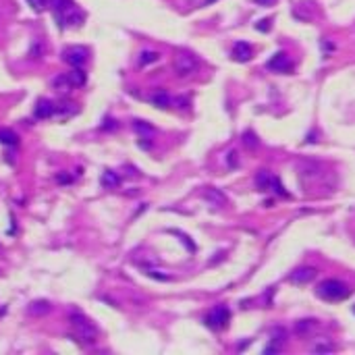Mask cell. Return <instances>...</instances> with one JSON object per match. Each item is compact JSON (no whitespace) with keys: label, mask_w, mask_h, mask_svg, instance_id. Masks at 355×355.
<instances>
[{"label":"cell","mask_w":355,"mask_h":355,"mask_svg":"<svg viewBox=\"0 0 355 355\" xmlns=\"http://www.w3.org/2000/svg\"><path fill=\"white\" fill-rule=\"evenodd\" d=\"M50 4H52V10H54L56 21L61 27H65V25L79 27L86 19V15L81 13L79 6L73 2V0H52Z\"/></svg>","instance_id":"cell-1"},{"label":"cell","mask_w":355,"mask_h":355,"mask_svg":"<svg viewBox=\"0 0 355 355\" xmlns=\"http://www.w3.org/2000/svg\"><path fill=\"white\" fill-rule=\"evenodd\" d=\"M69 320H71V326H73V330H75V335L84 343L93 345V343L98 341V328L93 326L84 314H71Z\"/></svg>","instance_id":"cell-2"},{"label":"cell","mask_w":355,"mask_h":355,"mask_svg":"<svg viewBox=\"0 0 355 355\" xmlns=\"http://www.w3.org/2000/svg\"><path fill=\"white\" fill-rule=\"evenodd\" d=\"M316 293H318V297H322V299L341 301V299H345L347 295H349V287H347L343 280L328 278V280H324V282H320V285H318Z\"/></svg>","instance_id":"cell-3"},{"label":"cell","mask_w":355,"mask_h":355,"mask_svg":"<svg viewBox=\"0 0 355 355\" xmlns=\"http://www.w3.org/2000/svg\"><path fill=\"white\" fill-rule=\"evenodd\" d=\"M173 69L179 77H189L199 69V61L191 52H177L173 61Z\"/></svg>","instance_id":"cell-4"},{"label":"cell","mask_w":355,"mask_h":355,"mask_svg":"<svg viewBox=\"0 0 355 355\" xmlns=\"http://www.w3.org/2000/svg\"><path fill=\"white\" fill-rule=\"evenodd\" d=\"M229 320H231V312H229V307H224V305H216L214 310H212V312L206 316V326L214 328V330H220V328H227Z\"/></svg>","instance_id":"cell-5"},{"label":"cell","mask_w":355,"mask_h":355,"mask_svg":"<svg viewBox=\"0 0 355 355\" xmlns=\"http://www.w3.org/2000/svg\"><path fill=\"white\" fill-rule=\"evenodd\" d=\"M63 61L69 63L71 67H81L88 61V50L84 46H71V48L63 50Z\"/></svg>","instance_id":"cell-6"},{"label":"cell","mask_w":355,"mask_h":355,"mask_svg":"<svg viewBox=\"0 0 355 355\" xmlns=\"http://www.w3.org/2000/svg\"><path fill=\"white\" fill-rule=\"evenodd\" d=\"M316 268H312V266H301V268H297V270H293L291 272V276H289V280L293 282V285H307V282H312L314 278H316Z\"/></svg>","instance_id":"cell-7"},{"label":"cell","mask_w":355,"mask_h":355,"mask_svg":"<svg viewBox=\"0 0 355 355\" xmlns=\"http://www.w3.org/2000/svg\"><path fill=\"white\" fill-rule=\"evenodd\" d=\"M266 67H268L270 71H274V73H289V71L293 69L289 56H287L285 52H276V54L266 63Z\"/></svg>","instance_id":"cell-8"},{"label":"cell","mask_w":355,"mask_h":355,"mask_svg":"<svg viewBox=\"0 0 355 355\" xmlns=\"http://www.w3.org/2000/svg\"><path fill=\"white\" fill-rule=\"evenodd\" d=\"M233 58L239 63H247L252 58V46L247 42H237L233 46Z\"/></svg>","instance_id":"cell-9"},{"label":"cell","mask_w":355,"mask_h":355,"mask_svg":"<svg viewBox=\"0 0 355 355\" xmlns=\"http://www.w3.org/2000/svg\"><path fill=\"white\" fill-rule=\"evenodd\" d=\"M285 339H287V333L282 328H276L274 333H272V343L264 349V353H278L285 345Z\"/></svg>","instance_id":"cell-10"},{"label":"cell","mask_w":355,"mask_h":355,"mask_svg":"<svg viewBox=\"0 0 355 355\" xmlns=\"http://www.w3.org/2000/svg\"><path fill=\"white\" fill-rule=\"evenodd\" d=\"M67 79H69L71 88H84L86 81H88V75H86L84 69L73 67V71H69V73H67Z\"/></svg>","instance_id":"cell-11"},{"label":"cell","mask_w":355,"mask_h":355,"mask_svg":"<svg viewBox=\"0 0 355 355\" xmlns=\"http://www.w3.org/2000/svg\"><path fill=\"white\" fill-rule=\"evenodd\" d=\"M54 104L50 102V100H40L38 102V106L33 108V116L35 118H50L52 114H54Z\"/></svg>","instance_id":"cell-12"},{"label":"cell","mask_w":355,"mask_h":355,"mask_svg":"<svg viewBox=\"0 0 355 355\" xmlns=\"http://www.w3.org/2000/svg\"><path fill=\"white\" fill-rule=\"evenodd\" d=\"M50 310H52L50 301H46V299H38V301H31V303H29L27 314H31V316H46Z\"/></svg>","instance_id":"cell-13"},{"label":"cell","mask_w":355,"mask_h":355,"mask_svg":"<svg viewBox=\"0 0 355 355\" xmlns=\"http://www.w3.org/2000/svg\"><path fill=\"white\" fill-rule=\"evenodd\" d=\"M150 102L154 106H158V108H167V106H171V96L164 89H156L154 93H150Z\"/></svg>","instance_id":"cell-14"},{"label":"cell","mask_w":355,"mask_h":355,"mask_svg":"<svg viewBox=\"0 0 355 355\" xmlns=\"http://www.w3.org/2000/svg\"><path fill=\"white\" fill-rule=\"evenodd\" d=\"M100 183H102V187H106V189H116L118 185H121V177H118L114 171H104Z\"/></svg>","instance_id":"cell-15"},{"label":"cell","mask_w":355,"mask_h":355,"mask_svg":"<svg viewBox=\"0 0 355 355\" xmlns=\"http://www.w3.org/2000/svg\"><path fill=\"white\" fill-rule=\"evenodd\" d=\"M272 177L268 171H260L258 175H256V187L260 189V191H270V185H272Z\"/></svg>","instance_id":"cell-16"},{"label":"cell","mask_w":355,"mask_h":355,"mask_svg":"<svg viewBox=\"0 0 355 355\" xmlns=\"http://www.w3.org/2000/svg\"><path fill=\"white\" fill-rule=\"evenodd\" d=\"M158 58H160V54H158L156 50H141L137 63H139V67H148V65H152V63H156Z\"/></svg>","instance_id":"cell-17"},{"label":"cell","mask_w":355,"mask_h":355,"mask_svg":"<svg viewBox=\"0 0 355 355\" xmlns=\"http://www.w3.org/2000/svg\"><path fill=\"white\" fill-rule=\"evenodd\" d=\"M204 197L208 199V202L214 204V206H224V204H227V197H224V195L218 191V189H206Z\"/></svg>","instance_id":"cell-18"},{"label":"cell","mask_w":355,"mask_h":355,"mask_svg":"<svg viewBox=\"0 0 355 355\" xmlns=\"http://www.w3.org/2000/svg\"><path fill=\"white\" fill-rule=\"evenodd\" d=\"M0 144L4 146H17L19 144V137L15 131H10V129H0Z\"/></svg>","instance_id":"cell-19"},{"label":"cell","mask_w":355,"mask_h":355,"mask_svg":"<svg viewBox=\"0 0 355 355\" xmlns=\"http://www.w3.org/2000/svg\"><path fill=\"white\" fill-rule=\"evenodd\" d=\"M133 131L139 135H150V133H154V127L146 121H133Z\"/></svg>","instance_id":"cell-20"},{"label":"cell","mask_w":355,"mask_h":355,"mask_svg":"<svg viewBox=\"0 0 355 355\" xmlns=\"http://www.w3.org/2000/svg\"><path fill=\"white\" fill-rule=\"evenodd\" d=\"M243 144H245V148L256 150V148H258V137H256L252 131H245V133H243Z\"/></svg>","instance_id":"cell-21"},{"label":"cell","mask_w":355,"mask_h":355,"mask_svg":"<svg viewBox=\"0 0 355 355\" xmlns=\"http://www.w3.org/2000/svg\"><path fill=\"white\" fill-rule=\"evenodd\" d=\"M42 42L40 40H33L31 48H29V58H42Z\"/></svg>","instance_id":"cell-22"},{"label":"cell","mask_w":355,"mask_h":355,"mask_svg":"<svg viewBox=\"0 0 355 355\" xmlns=\"http://www.w3.org/2000/svg\"><path fill=\"white\" fill-rule=\"evenodd\" d=\"M314 326V320H299L297 324H295V330H297L299 335H303V333H307Z\"/></svg>","instance_id":"cell-23"},{"label":"cell","mask_w":355,"mask_h":355,"mask_svg":"<svg viewBox=\"0 0 355 355\" xmlns=\"http://www.w3.org/2000/svg\"><path fill=\"white\" fill-rule=\"evenodd\" d=\"M54 88H56V89H61V91H65L67 88H71V84H69L67 75H61V77H56V79H54Z\"/></svg>","instance_id":"cell-24"},{"label":"cell","mask_w":355,"mask_h":355,"mask_svg":"<svg viewBox=\"0 0 355 355\" xmlns=\"http://www.w3.org/2000/svg\"><path fill=\"white\" fill-rule=\"evenodd\" d=\"M146 274L152 276V278H156V280H171L169 274H160V270H154V268H146Z\"/></svg>","instance_id":"cell-25"},{"label":"cell","mask_w":355,"mask_h":355,"mask_svg":"<svg viewBox=\"0 0 355 355\" xmlns=\"http://www.w3.org/2000/svg\"><path fill=\"white\" fill-rule=\"evenodd\" d=\"M316 353H330V351H335V345L333 343H320V345H316L314 347Z\"/></svg>","instance_id":"cell-26"},{"label":"cell","mask_w":355,"mask_h":355,"mask_svg":"<svg viewBox=\"0 0 355 355\" xmlns=\"http://www.w3.org/2000/svg\"><path fill=\"white\" fill-rule=\"evenodd\" d=\"M27 2H29V6L31 8H35V10H42L46 4H48V2H52V0H27Z\"/></svg>","instance_id":"cell-27"},{"label":"cell","mask_w":355,"mask_h":355,"mask_svg":"<svg viewBox=\"0 0 355 355\" xmlns=\"http://www.w3.org/2000/svg\"><path fill=\"white\" fill-rule=\"evenodd\" d=\"M56 181L61 183V185H69L71 181H73V177H71V175H65V173H58V175H56Z\"/></svg>","instance_id":"cell-28"},{"label":"cell","mask_w":355,"mask_h":355,"mask_svg":"<svg viewBox=\"0 0 355 355\" xmlns=\"http://www.w3.org/2000/svg\"><path fill=\"white\" fill-rule=\"evenodd\" d=\"M177 235L181 237V241L187 245V250H189V252H195V245H193L191 241H189V237H187V235H183V233H177Z\"/></svg>","instance_id":"cell-29"},{"label":"cell","mask_w":355,"mask_h":355,"mask_svg":"<svg viewBox=\"0 0 355 355\" xmlns=\"http://www.w3.org/2000/svg\"><path fill=\"white\" fill-rule=\"evenodd\" d=\"M227 160H229V167H231V169H235V167H237V152H235V150H233V152H229V158H227Z\"/></svg>","instance_id":"cell-30"},{"label":"cell","mask_w":355,"mask_h":355,"mask_svg":"<svg viewBox=\"0 0 355 355\" xmlns=\"http://www.w3.org/2000/svg\"><path fill=\"white\" fill-rule=\"evenodd\" d=\"M256 29H260V31H268V19H264V21H260L258 25H256Z\"/></svg>","instance_id":"cell-31"},{"label":"cell","mask_w":355,"mask_h":355,"mask_svg":"<svg viewBox=\"0 0 355 355\" xmlns=\"http://www.w3.org/2000/svg\"><path fill=\"white\" fill-rule=\"evenodd\" d=\"M256 4H260V6H270V4H274L276 0H254Z\"/></svg>","instance_id":"cell-32"},{"label":"cell","mask_w":355,"mask_h":355,"mask_svg":"<svg viewBox=\"0 0 355 355\" xmlns=\"http://www.w3.org/2000/svg\"><path fill=\"white\" fill-rule=\"evenodd\" d=\"M114 127V121H112V118H106V123L102 125V129H112Z\"/></svg>","instance_id":"cell-33"},{"label":"cell","mask_w":355,"mask_h":355,"mask_svg":"<svg viewBox=\"0 0 355 355\" xmlns=\"http://www.w3.org/2000/svg\"><path fill=\"white\" fill-rule=\"evenodd\" d=\"M212 2H214V0H204V4H212Z\"/></svg>","instance_id":"cell-34"},{"label":"cell","mask_w":355,"mask_h":355,"mask_svg":"<svg viewBox=\"0 0 355 355\" xmlns=\"http://www.w3.org/2000/svg\"><path fill=\"white\" fill-rule=\"evenodd\" d=\"M353 312H355V307H353Z\"/></svg>","instance_id":"cell-35"}]
</instances>
